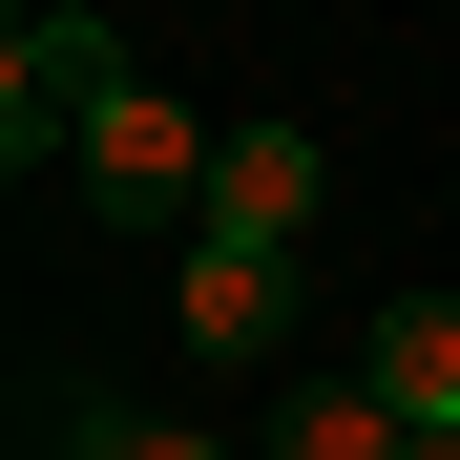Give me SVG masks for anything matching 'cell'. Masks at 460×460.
I'll return each mask as SVG.
<instances>
[{
    "instance_id": "6da1fadb",
    "label": "cell",
    "mask_w": 460,
    "mask_h": 460,
    "mask_svg": "<svg viewBox=\"0 0 460 460\" xmlns=\"http://www.w3.org/2000/svg\"><path fill=\"white\" fill-rule=\"evenodd\" d=\"M105 84H126V42L84 22V0H22V22H0V168L42 189V146L84 168V126H105Z\"/></svg>"
},
{
    "instance_id": "7a4b0ae2",
    "label": "cell",
    "mask_w": 460,
    "mask_h": 460,
    "mask_svg": "<svg viewBox=\"0 0 460 460\" xmlns=\"http://www.w3.org/2000/svg\"><path fill=\"white\" fill-rule=\"evenodd\" d=\"M209 146H230V126H189L168 84H105V126H84V209H105V230H209Z\"/></svg>"
},
{
    "instance_id": "3957f363",
    "label": "cell",
    "mask_w": 460,
    "mask_h": 460,
    "mask_svg": "<svg viewBox=\"0 0 460 460\" xmlns=\"http://www.w3.org/2000/svg\"><path fill=\"white\" fill-rule=\"evenodd\" d=\"M314 126H230L209 146V230H230V252H314Z\"/></svg>"
},
{
    "instance_id": "277c9868",
    "label": "cell",
    "mask_w": 460,
    "mask_h": 460,
    "mask_svg": "<svg viewBox=\"0 0 460 460\" xmlns=\"http://www.w3.org/2000/svg\"><path fill=\"white\" fill-rule=\"evenodd\" d=\"M168 314H189V356H272V335H293V252H230V230H189Z\"/></svg>"
},
{
    "instance_id": "5b68a950",
    "label": "cell",
    "mask_w": 460,
    "mask_h": 460,
    "mask_svg": "<svg viewBox=\"0 0 460 460\" xmlns=\"http://www.w3.org/2000/svg\"><path fill=\"white\" fill-rule=\"evenodd\" d=\"M356 376H376L419 439H460V293H376V356H356Z\"/></svg>"
},
{
    "instance_id": "8992f818",
    "label": "cell",
    "mask_w": 460,
    "mask_h": 460,
    "mask_svg": "<svg viewBox=\"0 0 460 460\" xmlns=\"http://www.w3.org/2000/svg\"><path fill=\"white\" fill-rule=\"evenodd\" d=\"M63 460H230V439H189V419H105V398H63Z\"/></svg>"
}]
</instances>
